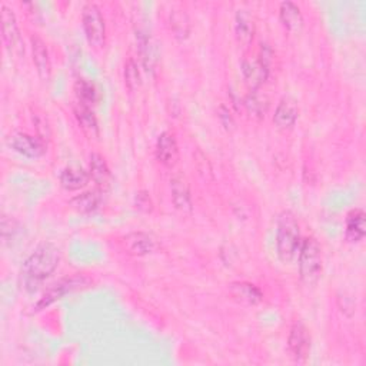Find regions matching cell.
Segmentation results:
<instances>
[{
    "mask_svg": "<svg viewBox=\"0 0 366 366\" xmlns=\"http://www.w3.org/2000/svg\"><path fill=\"white\" fill-rule=\"evenodd\" d=\"M90 175L80 166H67L60 173V185L66 191L83 189L89 183Z\"/></svg>",
    "mask_w": 366,
    "mask_h": 366,
    "instance_id": "ac0fdd59",
    "label": "cell"
},
{
    "mask_svg": "<svg viewBox=\"0 0 366 366\" xmlns=\"http://www.w3.org/2000/svg\"><path fill=\"white\" fill-rule=\"evenodd\" d=\"M169 21H171V29H172L175 37H177L179 40H185L189 36L191 20H189L186 10H183V9L173 10L171 13Z\"/></svg>",
    "mask_w": 366,
    "mask_h": 366,
    "instance_id": "484cf974",
    "label": "cell"
},
{
    "mask_svg": "<svg viewBox=\"0 0 366 366\" xmlns=\"http://www.w3.org/2000/svg\"><path fill=\"white\" fill-rule=\"evenodd\" d=\"M288 348L292 358L296 362H305L311 352V335L308 328L301 322L296 320L293 322L289 338H288Z\"/></svg>",
    "mask_w": 366,
    "mask_h": 366,
    "instance_id": "ba28073f",
    "label": "cell"
},
{
    "mask_svg": "<svg viewBox=\"0 0 366 366\" xmlns=\"http://www.w3.org/2000/svg\"><path fill=\"white\" fill-rule=\"evenodd\" d=\"M31 46H32V55H33V63L36 66L37 75L42 80L48 82L52 76V63L49 58L48 46L40 39L37 35L31 36Z\"/></svg>",
    "mask_w": 366,
    "mask_h": 366,
    "instance_id": "8fae6325",
    "label": "cell"
},
{
    "mask_svg": "<svg viewBox=\"0 0 366 366\" xmlns=\"http://www.w3.org/2000/svg\"><path fill=\"white\" fill-rule=\"evenodd\" d=\"M229 293L235 301L245 305H256L263 299L261 289L249 282H234L229 285Z\"/></svg>",
    "mask_w": 366,
    "mask_h": 366,
    "instance_id": "2e32d148",
    "label": "cell"
},
{
    "mask_svg": "<svg viewBox=\"0 0 366 366\" xmlns=\"http://www.w3.org/2000/svg\"><path fill=\"white\" fill-rule=\"evenodd\" d=\"M9 145L15 152L29 159H37L46 153V142L39 136H32L25 132H15L10 134Z\"/></svg>",
    "mask_w": 366,
    "mask_h": 366,
    "instance_id": "9c48e42d",
    "label": "cell"
},
{
    "mask_svg": "<svg viewBox=\"0 0 366 366\" xmlns=\"http://www.w3.org/2000/svg\"><path fill=\"white\" fill-rule=\"evenodd\" d=\"M90 285V281L83 277V274H75V277L71 278H64L62 281H59L58 284H55L48 292H46L39 302L36 304V311H42L46 309L48 306H51L52 304H55L56 301L62 299L63 296H66L67 293H72L80 289H85Z\"/></svg>",
    "mask_w": 366,
    "mask_h": 366,
    "instance_id": "8992f818",
    "label": "cell"
},
{
    "mask_svg": "<svg viewBox=\"0 0 366 366\" xmlns=\"http://www.w3.org/2000/svg\"><path fill=\"white\" fill-rule=\"evenodd\" d=\"M235 35L242 46H249L255 36V20L246 10H239L235 17Z\"/></svg>",
    "mask_w": 366,
    "mask_h": 366,
    "instance_id": "ffe728a7",
    "label": "cell"
},
{
    "mask_svg": "<svg viewBox=\"0 0 366 366\" xmlns=\"http://www.w3.org/2000/svg\"><path fill=\"white\" fill-rule=\"evenodd\" d=\"M156 157L159 162L166 168H172L176 165L179 159V148L173 133H160L156 142Z\"/></svg>",
    "mask_w": 366,
    "mask_h": 366,
    "instance_id": "7c38bea8",
    "label": "cell"
},
{
    "mask_svg": "<svg viewBox=\"0 0 366 366\" xmlns=\"http://www.w3.org/2000/svg\"><path fill=\"white\" fill-rule=\"evenodd\" d=\"M171 193L175 208L180 212H192V198L188 183L182 177L171 180Z\"/></svg>",
    "mask_w": 366,
    "mask_h": 366,
    "instance_id": "e0dca14e",
    "label": "cell"
},
{
    "mask_svg": "<svg viewBox=\"0 0 366 366\" xmlns=\"http://www.w3.org/2000/svg\"><path fill=\"white\" fill-rule=\"evenodd\" d=\"M75 116L78 119L79 126L85 132V134L89 136L90 139H96V137L99 136V123L92 107L78 105L75 107Z\"/></svg>",
    "mask_w": 366,
    "mask_h": 366,
    "instance_id": "603a6c76",
    "label": "cell"
},
{
    "mask_svg": "<svg viewBox=\"0 0 366 366\" xmlns=\"http://www.w3.org/2000/svg\"><path fill=\"white\" fill-rule=\"evenodd\" d=\"M219 119L222 122V125L226 128V129H231L234 126V119L231 116V112H229L225 106H220L219 107Z\"/></svg>",
    "mask_w": 366,
    "mask_h": 366,
    "instance_id": "4dcf8cb0",
    "label": "cell"
},
{
    "mask_svg": "<svg viewBox=\"0 0 366 366\" xmlns=\"http://www.w3.org/2000/svg\"><path fill=\"white\" fill-rule=\"evenodd\" d=\"M137 44H139V53L145 66V71L148 73H153L157 66V49L155 42L148 33L139 32L137 33Z\"/></svg>",
    "mask_w": 366,
    "mask_h": 366,
    "instance_id": "d6986e66",
    "label": "cell"
},
{
    "mask_svg": "<svg viewBox=\"0 0 366 366\" xmlns=\"http://www.w3.org/2000/svg\"><path fill=\"white\" fill-rule=\"evenodd\" d=\"M82 25L85 36L92 48L101 49L106 42V25L102 10L95 3H87L82 10Z\"/></svg>",
    "mask_w": 366,
    "mask_h": 366,
    "instance_id": "5b68a950",
    "label": "cell"
},
{
    "mask_svg": "<svg viewBox=\"0 0 366 366\" xmlns=\"http://www.w3.org/2000/svg\"><path fill=\"white\" fill-rule=\"evenodd\" d=\"M60 262V250L53 243L39 245L33 254L23 262L20 277L23 285L29 290H36L56 270Z\"/></svg>",
    "mask_w": 366,
    "mask_h": 366,
    "instance_id": "6da1fadb",
    "label": "cell"
},
{
    "mask_svg": "<svg viewBox=\"0 0 366 366\" xmlns=\"http://www.w3.org/2000/svg\"><path fill=\"white\" fill-rule=\"evenodd\" d=\"M302 245L301 227L290 211H284L278 218L277 252L282 262L290 263L296 259Z\"/></svg>",
    "mask_w": 366,
    "mask_h": 366,
    "instance_id": "7a4b0ae2",
    "label": "cell"
},
{
    "mask_svg": "<svg viewBox=\"0 0 366 366\" xmlns=\"http://www.w3.org/2000/svg\"><path fill=\"white\" fill-rule=\"evenodd\" d=\"M102 195L103 192L101 189L87 191V192H83L72 198L69 204H71L75 211L80 214H92L96 209H99V206L102 203Z\"/></svg>",
    "mask_w": 366,
    "mask_h": 366,
    "instance_id": "44dd1931",
    "label": "cell"
},
{
    "mask_svg": "<svg viewBox=\"0 0 366 366\" xmlns=\"http://www.w3.org/2000/svg\"><path fill=\"white\" fill-rule=\"evenodd\" d=\"M134 202H136V208L137 209H141L143 212H150L152 211L153 204H152V200H150V198H149V195L146 192L137 193Z\"/></svg>",
    "mask_w": 366,
    "mask_h": 366,
    "instance_id": "f546056e",
    "label": "cell"
},
{
    "mask_svg": "<svg viewBox=\"0 0 366 366\" xmlns=\"http://www.w3.org/2000/svg\"><path fill=\"white\" fill-rule=\"evenodd\" d=\"M272 51L268 44H262L258 58H245L242 60V75L250 90H258L269 78Z\"/></svg>",
    "mask_w": 366,
    "mask_h": 366,
    "instance_id": "277c9868",
    "label": "cell"
},
{
    "mask_svg": "<svg viewBox=\"0 0 366 366\" xmlns=\"http://www.w3.org/2000/svg\"><path fill=\"white\" fill-rule=\"evenodd\" d=\"M75 95L78 98L79 105L92 107L98 102V89L96 86L89 82L87 79H79L75 83Z\"/></svg>",
    "mask_w": 366,
    "mask_h": 366,
    "instance_id": "d4e9b609",
    "label": "cell"
},
{
    "mask_svg": "<svg viewBox=\"0 0 366 366\" xmlns=\"http://www.w3.org/2000/svg\"><path fill=\"white\" fill-rule=\"evenodd\" d=\"M297 263H299V277L302 282L309 286L315 285L322 274V249L313 236L302 241L299 254H297Z\"/></svg>",
    "mask_w": 366,
    "mask_h": 366,
    "instance_id": "3957f363",
    "label": "cell"
},
{
    "mask_svg": "<svg viewBox=\"0 0 366 366\" xmlns=\"http://www.w3.org/2000/svg\"><path fill=\"white\" fill-rule=\"evenodd\" d=\"M33 123L36 126V130L39 133L40 139H43L44 142L48 141L49 136H51V129H49L48 119L44 118V114L39 113V112H33Z\"/></svg>",
    "mask_w": 366,
    "mask_h": 366,
    "instance_id": "83f0119b",
    "label": "cell"
},
{
    "mask_svg": "<svg viewBox=\"0 0 366 366\" xmlns=\"http://www.w3.org/2000/svg\"><path fill=\"white\" fill-rule=\"evenodd\" d=\"M245 107L250 116L263 118L265 113L269 109V99L265 94H261V90H250L245 98Z\"/></svg>",
    "mask_w": 366,
    "mask_h": 366,
    "instance_id": "cb8c5ba5",
    "label": "cell"
},
{
    "mask_svg": "<svg viewBox=\"0 0 366 366\" xmlns=\"http://www.w3.org/2000/svg\"><path fill=\"white\" fill-rule=\"evenodd\" d=\"M366 235V215L362 209L352 211L347 218L345 236L349 242H360Z\"/></svg>",
    "mask_w": 366,
    "mask_h": 366,
    "instance_id": "7402d4cb",
    "label": "cell"
},
{
    "mask_svg": "<svg viewBox=\"0 0 366 366\" xmlns=\"http://www.w3.org/2000/svg\"><path fill=\"white\" fill-rule=\"evenodd\" d=\"M279 19L284 28L290 33L301 32L304 28V15L301 8L293 2H282L279 6Z\"/></svg>",
    "mask_w": 366,
    "mask_h": 366,
    "instance_id": "9a60e30c",
    "label": "cell"
},
{
    "mask_svg": "<svg viewBox=\"0 0 366 366\" xmlns=\"http://www.w3.org/2000/svg\"><path fill=\"white\" fill-rule=\"evenodd\" d=\"M0 19H2V37L6 48L17 56L25 53L21 35L13 10L6 5H2L0 6Z\"/></svg>",
    "mask_w": 366,
    "mask_h": 366,
    "instance_id": "52a82bcc",
    "label": "cell"
},
{
    "mask_svg": "<svg viewBox=\"0 0 366 366\" xmlns=\"http://www.w3.org/2000/svg\"><path fill=\"white\" fill-rule=\"evenodd\" d=\"M16 227H17L16 220H13L12 218H8V216L2 218V238L5 242L12 239V236L17 232Z\"/></svg>",
    "mask_w": 366,
    "mask_h": 366,
    "instance_id": "f1b7e54d",
    "label": "cell"
},
{
    "mask_svg": "<svg viewBox=\"0 0 366 366\" xmlns=\"http://www.w3.org/2000/svg\"><path fill=\"white\" fill-rule=\"evenodd\" d=\"M125 83L130 92H134L141 86V72L133 58H129L125 63Z\"/></svg>",
    "mask_w": 366,
    "mask_h": 366,
    "instance_id": "4316f807",
    "label": "cell"
},
{
    "mask_svg": "<svg viewBox=\"0 0 366 366\" xmlns=\"http://www.w3.org/2000/svg\"><path fill=\"white\" fill-rule=\"evenodd\" d=\"M297 114H299V109H297V103L295 102V99L289 96L282 98L277 106V110H274L273 123L282 130L290 129L297 119Z\"/></svg>",
    "mask_w": 366,
    "mask_h": 366,
    "instance_id": "4fadbf2b",
    "label": "cell"
},
{
    "mask_svg": "<svg viewBox=\"0 0 366 366\" xmlns=\"http://www.w3.org/2000/svg\"><path fill=\"white\" fill-rule=\"evenodd\" d=\"M89 175L90 179L94 180L101 191H106L110 186L112 173L107 166L105 157L99 153L90 155V164H89Z\"/></svg>",
    "mask_w": 366,
    "mask_h": 366,
    "instance_id": "5bb4252c",
    "label": "cell"
},
{
    "mask_svg": "<svg viewBox=\"0 0 366 366\" xmlns=\"http://www.w3.org/2000/svg\"><path fill=\"white\" fill-rule=\"evenodd\" d=\"M122 245L129 255L133 256H146L152 255L159 249L157 239L148 232H132L123 236Z\"/></svg>",
    "mask_w": 366,
    "mask_h": 366,
    "instance_id": "30bf717a",
    "label": "cell"
}]
</instances>
